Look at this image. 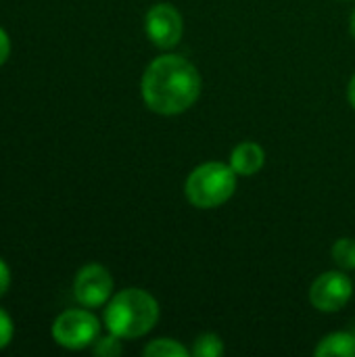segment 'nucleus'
<instances>
[{
  "label": "nucleus",
  "instance_id": "1",
  "mask_svg": "<svg viewBox=\"0 0 355 357\" xmlns=\"http://www.w3.org/2000/svg\"><path fill=\"white\" fill-rule=\"evenodd\" d=\"M140 88L151 111L159 115H180L197 102L201 75L188 59L163 54L146 67Z\"/></svg>",
  "mask_w": 355,
  "mask_h": 357
},
{
  "label": "nucleus",
  "instance_id": "2",
  "mask_svg": "<svg viewBox=\"0 0 355 357\" xmlns=\"http://www.w3.org/2000/svg\"><path fill=\"white\" fill-rule=\"evenodd\" d=\"M159 320L157 299L142 289H126L117 293L105 310L109 333L119 339H138L153 331Z\"/></svg>",
  "mask_w": 355,
  "mask_h": 357
},
{
  "label": "nucleus",
  "instance_id": "3",
  "mask_svg": "<svg viewBox=\"0 0 355 357\" xmlns=\"http://www.w3.org/2000/svg\"><path fill=\"white\" fill-rule=\"evenodd\" d=\"M236 190V174L230 165L209 161L195 167L184 184L186 199L199 209H216L224 205Z\"/></svg>",
  "mask_w": 355,
  "mask_h": 357
},
{
  "label": "nucleus",
  "instance_id": "4",
  "mask_svg": "<svg viewBox=\"0 0 355 357\" xmlns=\"http://www.w3.org/2000/svg\"><path fill=\"white\" fill-rule=\"evenodd\" d=\"M100 324L88 310H67L52 324V339L65 349H86L98 339Z\"/></svg>",
  "mask_w": 355,
  "mask_h": 357
},
{
  "label": "nucleus",
  "instance_id": "5",
  "mask_svg": "<svg viewBox=\"0 0 355 357\" xmlns=\"http://www.w3.org/2000/svg\"><path fill=\"white\" fill-rule=\"evenodd\" d=\"M144 27H146L149 40L163 50L174 48L182 40V33H184L182 15L176 10V6H172L167 2H159L149 8Z\"/></svg>",
  "mask_w": 355,
  "mask_h": 357
},
{
  "label": "nucleus",
  "instance_id": "6",
  "mask_svg": "<svg viewBox=\"0 0 355 357\" xmlns=\"http://www.w3.org/2000/svg\"><path fill=\"white\" fill-rule=\"evenodd\" d=\"M113 276L105 266L88 264L84 266L73 280V295L84 307H100L111 299Z\"/></svg>",
  "mask_w": 355,
  "mask_h": 357
},
{
  "label": "nucleus",
  "instance_id": "7",
  "mask_svg": "<svg viewBox=\"0 0 355 357\" xmlns=\"http://www.w3.org/2000/svg\"><path fill=\"white\" fill-rule=\"evenodd\" d=\"M354 295V284L343 272H326L314 280L310 289V301L316 310L333 314L347 305Z\"/></svg>",
  "mask_w": 355,
  "mask_h": 357
},
{
  "label": "nucleus",
  "instance_id": "8",
  "mask_svg": "<svg viewBox=\"0 0 355 357\" xmlns=\"http://www.w3.org/2000/svg\"><path fill=\"white\" fill-rule=\"evenodd\" d=\"M266 163V153L257 142H241L230 155V167L236 176H255Z\"/></svg>",
  "mask_w": 355,
  "mask_h": 357
},
{
  "label": "nucleus",
  "instance_id": "9",
  "mask_svg": "<svg viewBox=\"0 0 355 357\" xmlns=\"http://www.w3.org/2000/svg\"><path fill=\"white\" fill-rule=\"evenodd\" d=\"M318 357L328 356H343V357H355V337L349 333H333L328 337H324L316 351Z\"/></svg>",
  "mask_w": 355,
  "mask_h": 357
},
{
  "label": "nucleus",
  "instance_id": "10",
  "mask_svg": "<svg viewBox=\"0 0 355 357\" xmlns=\"http://www.w3.org/2000/svg\"><path fill=\"white\" fill-rule=\"evenodd\" d=\"M186 354H188L186 347H182L174 339H157L144 347L146 357H186Z\"/></svg>",
  "mask_w": 355,
  "mask_h": 357
},
{
  "label": "nucleus",
  "instance_id": "11",
  "mask_svg": "<svg viewBox=\"0 0 355 357\" xmlns=\"http://www.w3.org/2000/svg\"><path fill=\"white\" fill-rule=\"evenodd\" d=\"M333 259L341 270H355V241L339 238L333 245Z\"/></svg>",
  "mask_w": 355,
  "mask_h": 357
},
{
  "label": "nucleus",
  "instance_id": "12",
  "mask_svg": "<svg viewBox=\"0 0 355 357\" xmlns=\"http://www.w3.org/2000/svg\"><path fill=\"white\" fill-rule=\"evenodd\" d=\"M224 354V343L218 335H201L195 341L192 356L195 357H220Z\"/></svg>",
  "mask_w": 355,
  "mask_h": 357
},
{
  "label": "nucleus",
  "instance_id": "13",
  "mask_svg": "<svg viewBox=\"0 0 355 357\" xmlns=\"http://www.w3.org/2000/svg\"><path fill=\"white\" fill-rule=\"evenodd\" d=\"M94 354L100 357L119 356V354H121V343H119V337L111 333L109 337L96 339V341H94Z\"/></svg>",
  "mask_w": 355,
  "mask_h": 357
},
{
  "label": "nucleus",
  "instance_id": "14",
  "mask_svg": "<svg viewBox=\"0 0 355 357\" xmlns=\"http://www.w3.org/2000/svg\"><path fill=\"white\" fill-rule=\"evenodd\" d=\"M13 335H15L13 320H10V316L0 307V349H4V347L13 341Z\"/></svg>",
  "mask_w": 355,
  "mask_h": 357
},
{
  "label": "nucleus",
  "instance_id": "15",
  "mask_svg": "<svg viewBox=\"0 0 355 357\" xmlns=\"http://www.w3.org/2000/svg\"><path fill=\"white\" fill-rule=\"evenodd\" d=\"M8 54H10V38H8V33L0 27V67L6 63Z\"/></svg>",
  "mask_w": 355,
  "mask_h": 357
},
{
  "label": "nucleus",
  "instance_id": "16",
  "mask_svg": "<svg viewBox=\"0 0 355 357\" xmlns=\"http://www.w3.org/2000/svg\"><path fill=\"white\" fill-rule=\"evenodd\" d=\"M8 287H10V270H8L6 261L0 259V297L8 291Z\"/></svg>",
  "mask_w": 355,
  "mask_h": 357
},
{
  "label": "nucleus",
  "instance_id": "17",
  "mask_svg": "<svg viewBox=\"0 0 355 357\" xmlns=\"http://www.w3.org/2000/svg\"><path fill=\"white\" fill-rule=\"evenodd\" d=\"M347 98H349L352 107L355 109V75L352 77V82H349V88H347Z\"/></svg>",
  "mask_w": 355,
  "mask_h": 357
},
{
  "label": "nucleus",
  "instance_id": "18",
  "mask_svg": "<svg viewBox=\"0 0 355 357\" xmlns=\"http://www.w3.org/2000/svg\"><path fill=\"white\" fill-rule=\"evenodd\" d=\"M352 33L355 36V8H354V13H352Z\"/></svg>",
  "mask_w": 355,
  "mask_h": 357
}]
</instances>
